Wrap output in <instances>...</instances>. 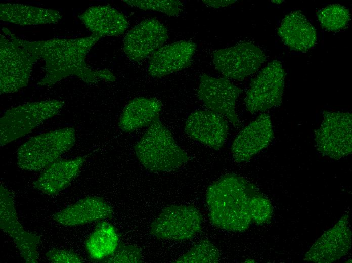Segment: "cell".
Instances as JSON below:
<instances>
[{"label": "cell", "instance_id": "9a60e30c", "mask_svg": "<svg viewBox=\"0 0 352 263\" xmlns=\"http://www.w3.org/2000/svg\"><path fill=\"white\" fill-rule=\"evenodd\" d=\"M274 137L271 118L268 114L260 115L240 131L231 147L237 163L249 161L266 148Z\"/></svg>", "mask_w": 352, "mask_h": 263}, {"label": "cell", "instance_id": "30bf717a", "mask_svg": "<svg viewBox=\"0 0 352 263\" xmlns=\"http://www.w3.org/2000/svg\"><path fill=\"white\" fill-rule=\"evenodd\" d=\"M266 60L262 50L250 42H242L215 51L213 62L224 77L242 80L255 73Z\"/></svg>", "mask_w": 352, "mask_h": 263}, {"label": "cell", "instance_id": "f1b7e54d", "mask_svg": "<svg viewBox=\"0 0 352 263\" xmlns=\"http://www.w3.org/2000/svg\"><path fill=\"white\" fill-rule=\"evenodd\" d=\"M102 261L108 263L141 262L142 251L135 245H119L114 253Z\"/></svg>", "mask_w": 352, "mask_h": 263}, {"label": "cell", "instance_id": "7a4b0ae2", "mask_svg": "<svg viewBox=\"0 0 352 263\" xmlns=\"http://www.w3.org/2000/svg\"><path fill=\"white\" fill-rule=\"evenodd\" d=\"M251 185L240 176L229 174L209 186L206 200L209 218L214 225L237 232L249 227L252 220L248 197Z\"/></svg>", "mask_w": 352, "mask_h": 263}, {"label": "cell", "instance_id": "4dcf8cb0", "mask_svg": "<svg viewBox=\"0 0 352 263\" xmlns=\"http://www.w3.org/2000/svg\"><path fill=\"white\" fill-rule=\"evenodd\" d=\"M235 0H207L203 1V2L210 7L214 8H221L228 6L234 3Z\"/></svg>", "mask_w": 352, "mask_h": 263}, {"label": "cell", "instance_id": "44dd1931", "mask_svg": "<svg viewBox=\"0 0 352 263\" xmlns=\"http://www.w3.org/2000/svg\"><path fill=\"white\" fill-rule=\"evenodd\" d=\"M278 33L291 50L306 52L316 43L317 33L301 11L286 15L278 28Z\"/></svg>", "mask_w": 352, "mask_h": 263}, {"label": "cell", "instance_id": "603a6c76", "mask_svg": "<svg viewBox=\"0 0 352 263\" xmlns=\"http://www.w3.org/2000/svg\"><path fill=\"white\" fill-rule=\"evenodd\" d=\"M62 16L58 11L25 5H0V18L4 21L21 25L56 23Z\"/></svg>", "mask_w": 352, "mask_h": 263}, {"label": "cell", "instance_id": "8992f818", "mask_svg": "<svg viewBox=\"0 0 352 263\" xmlns=\"http://www.w3.org/2000/svg\"><path fill=\"white\" fill-rule=\"evenodd\" d=\"M1 35V93L15 92L27 86L36 61L21 46L14 34L5 28Z\"/></svg>", "mask_w": 352, "mask_h": 263}, {"label": "cell", "instance_id": "f546056e", "mask_svg": "<svg viewBox=\"0 0 352 263\" xmlns=\"http://www.w3.org/2000/svg\"><path fill=\"white\" fill-rule=\"evenodd\" d=\"M48 259L54 263H80L83 259L74 252L58 249H52L46 253Z\"/></svg>", "mask_w": 352, "mask_h": 263}, {"label": "cell", "instance_id": "83f0119b", "mask_svg": "<svg viewBox=\"0 0 352 263\" xmlns=\"http://www.w3.org/2000/svg\"><path fill=\"white\" fill-rule=\"evenodd\" d=\"M128 5L144 10L160 12L170 16L178 15L183 3L178 0H125Z\"/></svg>", "mask_w": 352, "mask_h": 263}, {"label": "cell", "instance_id": "2e32d148", "mask_svg": "<svg viewBox=\"0 0 352 263\" xmlns=\"http://www.w3.org/2000/svg\"><path fill=\"white\" fill-rule=\"evenodd\" d=\"M228 130V123L223 116L210 110L192 113L185 126V131L189 136L215 150L224 145Z\"/></svg>", "mask_w": 352, "mask_h": 263}, {"label": "cell", "instance_id": "e0dca14e", "mask_svg": "<svg viewBox=\"0 0 352 263\" xmlns=\"http://www.w3.org/2000/svg\"><path fill=\"white\" fill-rule=\"evenodd\" d=\"M197 45L182 40L161 47L152 54L148 67L150 76L159 78L190 66Z\"/></svg>", "mask_w": 352, "mask_h": 263}, {"label": "cell", "instance_id": "4316f807", "mask_svg": "<svg viewBox=\"0 0 352 263\" xmlns=\"http://www.w3.org/2000/svg\"><path fill=\"white\" fill-rule=\"evenodd\" d=\"M219 258V253L217 248L210 241L203 239L179 258L175 262L215 263L218 262Z\"/></svg>", "mask_w": 352, "mask_h": 263}, {"label": "cell", "instance_id": "7c38bea8", "mask_svg": "<svg viewBox=\"0 0 352 263\" xmlns=\"http://www.w3.org/2000/svg\"><path fill=\"white\" fill-rule=\"evenodd\" d=\"M242 91L226 77L202 74L197 96L210 111L225 116L236 127L240 123L235 111L236 101Z\"/></svg>", "mask_w": 352, "mask_h": 263}, {"label": "cell", "instance_id": "5bb4252c", "mask_svg": "<svg viewBox=\"0 0 352 263\" xmlns=\"http://www.w3.org/2000/svg\"><path fill=\"white\" fill-rule=\"evenodd\" d=\"M351 241L348 216L345 215L314 243L305 254L304 259L319 263L335 261L348 252Z\"/></svg>", "mask_w": 352, "mask_h": 263}, {"label": "cell", "instance_id": "d6986e66", "mask_svg": "<svg viewBox=\"0 0 352 263\" xmlns=\"http://www.w3.org/2000/svg\"><path fill=\"white\" fill-rule=\"evenodd\" d=\"M78 18L92 34L101 37L121 35L129 25L123 14L108 5L90 7Z\"/></svg>", "mask_w": 352, "mask_h": 263}, {"label": "cell", "instance_id": "5b68a950", "mask_svg": "<svg viewBox=\"0 0 352 263\" xmlns=\"http://www.w3.org/2000/svg\"><path fill=\"white\" fill-rule=\"evenodd\" d=\"M64 102L47 100L28 103L7 110L0 120V144L4 147L24 136L57 115Z\"/></svg>", "mask_w": 352, "mask_h": 263}, {"label": "cell", "instance_id": "6da1fadb", "mask_svg": "<svg viewBox=\"0 0 352 263\" xmlns=\"http://www.w3.org/2000/svg\"><path fill=\"white\" fill-rule=\"evenodd\" d=\"M101 38L92 34L71 39H53L39 41L18 40L36 60L42 58L46 62V75L38 85L52 86L70 75L76 76L89 84L101 80L115 81L116 77L110 70H93L86 62L90 50Z\"/></svg>", "mask_w": 352, "mask_h": 263}, {"label": "cell", "instance_id": "ba28073f", "mask_svg": "<svg viewBox=\"0 0 352 263\" xmlns=\"http://www.w3.org/2000/svg\"><path fill=\"white\" fill-rule=\"evenodd\" d=\"M285 72L281 62L272 61L251 81L245 99L251 114L263 112L282 104Z\"/></svg>", "mask_w": 352, "mask_h": 263}, {"label": "cell", "instance_id": "4fadbf2b", "mask_svg": "<svg viewBox=\"0 0 352 263\" xmlns=\"http://www.w3.org/2000/svg\"><path fill=\"white\" fill-rule=\"evenodd\" d=\"M168 38L166 27L156 19L143 20L126 35L123 50L131 60L140 61L153 54Z\"/></svg>", "mask_w": 352, "mask_h": 263}, {"label": "cell", "instance_id": "7402d4cb", "mask_svg": "<svg viewBox=\"0 0 352 263\" xmlns=\"http://www.w3.org/2000/svg\"><path fill=\"white\" fill-rule=\"evenodd\" d=\"M161 107L162 103L158 99L136 98L124 107L120 118L119 127L123 132H131L149 126L159 117Z\"/></svg>", "mask_w": 352, "mask_h": 263}, {"label": "cell", "instance_id": "ac0fdd59", "mask_svg": "<svg viewBox=\"0 0 352 263\" xmlns=\"http://www.w3.org/2000/svg\"><path fill=\"white\" fill-rule=\"evenodd\" d=\"M113 212V207L103 199L88 197L57 212L53 218L62 225L74 226L111 218Z\"/></svg>", "mask_w": 352, "mask_h": 263}, {"label": "cell", "instance_id": "ffe728a7", "mask_svg": "<svg viewBox=\"0 0 352 263\" xmlns=\"http://www.w3.org/2000/svg\"><path fill=\"white\" fill-rule=\"evenodd\" d=\"M85 160L82 156L70 160L59 159L43 170L33 186L45 194L57 195L76 177Z\"/></svg>", "mask_w": 352, "mask_h": 263}, {"label": "cell", "instance_id": "277c9868", "mask_svg": "<svg viewBox=\"0 0 352 263\" xmlns=\"http://www.w3.org/2000/svg\"><path fill=\"white\" fill-rule=\"evenodd\" d=\"M74 128L65 127L33 137L17 151V165L20 168L38 171L59 159L75 141Z\"/></svg>", "mask_w": 352, "mask_h": 263}, {"label": "cell", "instance_id": "d4e9b609", "mask_svg": "<svg viewBox=\"0 0 352 263\" xmlns=\"http://www.w3.org/2000/svg\"><path fill=\"white\" fill-rule=\"evenodd\" d=\"M317 16L322 27L332 31L345 28L350 20L349 10L337 4L322 8L317 12Z\"/></svg>", "mask_w": 352, "mask_h": 263}, {"label": "cell", "instance_id": "9c48e42d", "mask_svg": "<svg viewBox=\"0 0 352 263\" xmlns=\"http://www.w3.org/2000/svg\"><path fill=\"white\" fill-rule=\"evenodd\" d=\"M202 216L191 205H172L165 208L153 221L150 233L162 239H190L201 230Z\"/></svg>", "mask_w": 352, "mask_h": 263}, {"label": "cell", "instance_id": "484cf974", "mask_svg": "<svg viewBox=\"0 0 352 263\" xmlns=\"http://www.w3.org/2000/svg\"><path fill=\"white\" fill-rule=\"evenodd\" d=\"M248 205L252 221L258 225L270 222L273 214L272 205L252 184L248 194Z\"/></svg>", "mask_w": 352, "mask_h": 263}, {"label": "cell", "instance_id": "cb8c5ba5", "mask_svg": "<svg viewBox=\"0 0 352 263\" xmlns=\"http://www.w3.org/2000/svg\"><path fill=\"white\" fill-rule=\"evenodd\" d=\"M119 245V237L115 228L106 222L97 224L85 243L90 258L102 261L115 252Z\"/></svg>", "mask_w": 352, "mask_h": 263}, {"label": "cell", "instance_id": "52a82bcc", "mask_svg": "<svg viewBox=\"0 0 352 263\" xmlns=\"http://www.w3.org/2000/svg\"><path fill=\"white\" fill-rule=\"evenodd\" d=\"M323 120L315 132L318 150L324 155L339 159L352 151V116L349 112L324 111Z\"/></svg>", "mask_w": 352, "mask_h": 263}, {"label": "cell", "instance_id": "3957f363", "mask_svg": "<svg viewBox=\"0 0 352 263\" xmlns=\"http://www.w3.org/2000/svg\"><path fill=\"white\" fill-rule=\"evenodd\" d=\"M134 149L143 166L153 172L175 170L189 160L187 154L178 145L159 117L149 126Z\"/></svg>", "mask_w": 352, "mask_h": 263}, {"label": "cell", "instance_id": "8fae6325", "mask_svg": "<svg viewBox=\"0 0 352 263\" xmlns=\"http://www.w3.org/2000/svg\"><path fill=\"white\" fill-rule=\"evenodd\" d=\"M0 227L12 238L25 262H37V247L41 238L36 234L24 229L18 220L12 194L2 185L0 187Z\"/></svg>", "mask_w": 352, "mask_h": 263}, {"label": "cell", "instance_id": "1f68e13d", "mask_svg": "<svg viewBox=\"0 0 352 263\" xmlns=\"http://www.w3.org/2000/svg\"><path fill=\"white\" fill-rule=\"evenodd\" d=\"M272 2H273V3H277V4H280V3H282V1H273Z\"/></svg>", "mask_w": 352, "mask_h": 263}]
</instances>
